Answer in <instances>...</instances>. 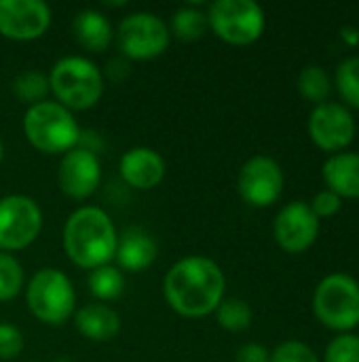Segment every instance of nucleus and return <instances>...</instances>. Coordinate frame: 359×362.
<instances>
[{
  "instance_id": "cd10ccee",
  "label": "nucleus",
  "mask_w": 359,
  "mask_h": 362,
  "mask_svg": "<svg viewBox=\"0 0 359 362\" xmlns=\"http://www.w3.org/2000/svg\"><path fill=\"white\" fill-rule=\"evenodd\" d=\"M271 362H320V358L307 344L288 339L271 352Z\"/></svg>"
},
{
  "instance_id": "1a4fd4ad",
  "label": "nucleus",
  "mask_w": 359,
  "mask_h": 362,
  "mask_svg": "<svg viewBox=\"0 0 359 362\" xmlns=\"http://www.w3.org/2000/svg\"><path fill=\"white\" fill-rule=\"evenodd\" d=\"M42 210L30 195L13 193L0 199V252H17L36 242Z\"/></svg>"
},
{
  "instance_id": "b1692460",
  "label": "nucleus",
  "mask_w": 359,
  "mask_h": 362,
  "mask_svg": "<svg viewBox=\"0 0 359 362\" xmlns=\"http://www.w3.org/2000/svg\"><path fill=\"white\" fill-rule=\"evenodd\" d=\"M216 320L224 331L231 333H243L252 327V308L248 301L231 297V299H222V303L216 308Z\"/></svg>"
},
{
  "instance_id": "a211bd4d",
  "label": "nucleus",
  "mask_w": 359,
  "mask_h": 362,
  "mask_svg": "<svg viewBox=\"0 0 359 362\" xmlns=\"http://www.w3.org/2000/svg\"><path fill=\"white\" fill-rule=\"evenodd\" d=\"M328 191L341 199H359V153H336L330 155L322 168Z\"/></svg>"
},
{
  "instance_id": "2f4dec72",
  "label": "nucleus",
  "mask_w": 359,
  "mask_h": 362,
  "mask_svg": "<svg viewBox=\"0 0 359 362\" xmlns=\"http://www.w3.org/2000/svg\"><path fill=\"white\" fill-rule=\"evenodd\" d=\"M129 72V64L121 57H114L108 62V68H106V74L112 78V81H118V78H125Z\"/></svg>"
},
{
  "instance_id": "39448f33",
  "label": "nucleus",
  "mask_w": 359,
  "mask_h": 362,
  "mask_svg": "<svg viewBox=\"0 0 359 362\" xmlns=\"http://www.w3.org/2000/svg\"><path fill=\"white\" fill-rule=\"evenodd\" d=\"M25 303L30 314L42 325L61 327L74 316L76 291L61 269L42 267L25 286Z\"/></svg>"
},
{
  "instance_id": "f257e3e1",
  "label": "nucleus",
  "mask_w": 359,
  "mask_h": 362,
  "mask_svg": "<svg viewBox=\"0 0 359 362\" xmlns=\"http://www.w3.org/2000/svg\"><path fill=\"white\" fill-rule=\"evenodd\" d=\"M226 291L222 267L201 255L180 259L163 278L167 305L184 318H203L216 312Z\"/></svg>"
},
{
  "instance_id": "6e6552de",
  "label": "nucleus",
  "mask_w": 359,
  "mask_h": 362,
  "mask_svg": "<svg viewBox=\"0 0 359 362\" xmlns=\"http://www.w3.org/2000/svg\"><path fill=\"white\" fill-rule=\"evenodd\" d=\"M114 36H116V45L121 53L138 62H146V59H154L163 55L171 40L169 25L159 15L148 13V11L125 15Z\"/></svg>"
},
{
  "instance_id": "9b49d317",
  "label": "nucleus",
  "mask_w": 359,
  "mask_h": 362,
  "mask_svg": "<svg viewBox=\"0 0 359 362\" xmlns=\"http://www.w3.org/2000/svg\"><path fill=\"white\" fill-rule=\"evenodd\" d=\"M313 144L326 153H343L355 138V119L345 104L324 102L315 106L307 123Z\"/></svg>"
},
{
  "instance_id": "412c9836",
  "label": "nucleus",
  "mask_w": 359,
  "mask_h": 362,
  "mask_svg": "<svg viewBox=\"0 0 359 362\" xmlns=\"http://www.w3.org/2000/svg\"><path fill=\"white\" fill-rule=\"evenodd\" d=\"M87 284H89L91 295L95 299H99V303H106V301H114L123 295L125 276L114 265H102V267L89 272Z\"/></svg>"
},
{
  "instance_id": "473e14b6",
  "label": "nucleus",
  "mask_w": 359,
  "mask_h": 362,
  "mask_svg": "<svg viewBox=\"0 0 359 362\" xmlns=\"http://www.w3.org/2000/svg\"><path fill=\"white\" fill-rule=\"evenodd\" d=\"M2 159H4V142L0 138V163H2Z\"/></svg>"
},
{
  "instance_id": "c756f323",
  "label": "nucleus",
  "mask_w": 359,
  "mask_h": 362,
  "mask_svg": "<svg viewBox=\"0 0 359 362\" xmlns=\"http://www.w3.org/2000/svg\"><path fill=\"white\" fill-rule=\"evenodd\" d=\"M309 206H311V210H313V214H315L317 218H330V216H334V214L341 212L343 199H341L336 193L324 189V191H320V193L313 197V202H311Z\"/></svg>"
},
{
  "instance_id": "bb28decb",
  "label": "nucleus",
  "mask_w": 359,
  "mask_h": 362,
  "mask_svg": "<svg viewBox=\"0 0 359 362\" xmlns=\"http://www.w3.org/2000/svg\"><path fill=\"white\" fill-rule=\"evenodd\" d=\"M324 362H359V335L341 333L326 346Z\"/></svg>"
},
{
  "instance_id": "9d476101",
  "label": "nucleus",
  "mask_w": 359,
  "mask_h": 362,
  "mask_svg": "<svg viewBox=\"0 0 359 362\" xmlns=\"http://www.w3.org/2000/svg\"><path fill=\"white\" fill-rule=\"evenodd\" d=\"M284 170L267 155H256L243 163L237 176V191L248 206L269 208L284 193Z\"/></svg>"
},
{
  "instance_id": "6ab92c4d",
  "label": "nucleus",
  "mask_w": 359,
  "mask_h": 362,
  "mask_svg": "<svg viewBox=\"0 0 359 362\" xmlns=\"http://www.w3.org/2000/svg\"><path fill=\"white\" fill-rule=\"evenodd\" d=\"M72 32L76 42L89 53H104L114 40V30L108 17L95 8L78 11L72 19Z\"/></svg>"
},
{
  "instance_id": "f8f14e48",
  "label": "nucleus",
  "mask_w": 359,
  "mask_h": 362,
  "mask_svg": "<svg viewBox=\"0 0 359 362\" xmlns=\"http://www.w3.org/2000/svg\"><path fill=\"white\" fill-rule=\"evenodd\" d=\"M57 182L66 197L83 202L91 197L102 182V163L93 148L74 146L68 151L57 168Z\"/></svg>"
},
{
  "instance_id": "0eeeda50",
  "label": "nucleus",
  "mask_w": 359,
  "mask_h": 362,
  "mask_svg": "<svg viewBox=\"0 0 359 362\" xmlns=\"http://www.w3.org/2000/svg\"><path fill=\"white\" fill-rule=\"evenodd\" d=\"M209 30L224 42L245 47L264 32V11L254 0H216L207 8Z\"/></svg>"
},
{
  "instance_id": "4be33fe9",
  "label": "nucleus",
  "mask_w": 359,
  "mask_h": 362,
  "mask_svg": "<svg viewBox=\"0 0 359 362\" xmlns=\"http://www.w3.org/2000/svg\"><path fill=\"white\" fill-rule=\"evenodd\" d=\"M298 91L307 102L320 106L332 93V78L322 66H305L298 74Z\"/></svg>"
},
{
  "instance_id": "7ed1b4c3",
  "label": "nucleus",
  "mask_w": 359,
  "mask_h": 362,
  "mask_svg": "<svg viewBox=\"0 0 359 362\" xmlns=\"http://www.w3.org/2000/svg\"><path fill=\"white\" fill-rule=\"evenodd\" d=\"M49 91L70 112L89 110L104 95V72L85 55H66L49 72Z\"/></svg>"
},
{
  "instance_id": "4468645a",
  "label": "nucleus",
  "mask_w": 359,
  "mask_h": 362,
  "mask_svg": "<svg viewBox=\"0 0 359 362\" xmlns=\"http://www.w3.org/2000/svg\"><path fill=\"white\" fill-rule=\"evenodd\" d=\"M51 19L44 0H0V34L8 40H36L49 30Z\"/></svg>"
},
{
  "instance_id": "20e7f679",
  "label": "nucleus",
  "mask_w": 359,
  "mask_h": 362,
  "mask_svg": "<svg viewBox=\"0 0 359 362\" xmlns=\"http://www.w3.org/2000/svg\"><path fill=\"white\" fill-rule=\"evenodd\" d=\"M28 142L44 155H66L80 144V127L74 115L57 102H38L23 115Z\"/></svg>"
},
{
  "instance_id": "7c9ffc66",
  "label": "nucleus",
  "mask_w": 359,
  "mask_h": 362,
  "mask_svg": "<svg viewBox=\"0 0 359 362\" xmlns=\"http://www.w3.org/2000/svg\"><path fill=\"white\" fill-rule=\"evenodd\" d=\"M235 362H271V352L260 344H243L235 354Z\"/></svg>"
},
{
  "instance_id": "a878e982",
  "label": "nucleus",
  "mask_w": 359,
  "mask_h": 362,
  "mask_svg": "<svg viewBox=\"0 0 359 362\" xmlns=\"http://www.w3.org/2000/svg\"><path fill=\"white\" fill-rule=\"evenodd\" d=\"M23 280L21 263L8 252H0V301H13L23 291Z\"/></svg>"
},
{
  "instance_id": "2eb2a0df",
  "label": "nucleus",
  "mask_w": 359,
  "mask_h": 362,
  "mask_svg": "<svg viewBox=\"0 0 359 362\" xmlns=\"http://www.w3.org/2000/svg\"><path fill=\"white\" fill-rule=\"evenodd\" d=\"M165 159L150 146H133L123 153L118 161L121 178L138 191H150L165 178Z\"/></svg>"
},
{
  "instance_id": "c85d7f7f",
  "label": "nucleus",
  "mask_w": 359,
  "mask_h": 362,
  "mask_svg": "<svg viewBox=\"0 0 359 362\" xmlns=\"http://www.w3.org/2000/svg\"><path fill=\"white\" fill-rule=\"evenodd\" d=\"M23 350V335L11 322H0V361H11Z\"/></svg>"
},
{
  "instance_id": "f03ea898",
  "label": "nucleus",
  "mask_w": 359,
  "mask_h": 362,
  "mask_svg": "<svg viewBox=\"0 0 359 362\" xmlns=\"http://www.w3.org/2000/svg\"><path fill=\"white\" fill-rule=\"evenodd\" d=\"M61 244L76 267L93 272L114 261L118 231L108 212L97 206H83L66 218Z\"/></svg>"
},
{
  "instance_id": "423d86ee",
  "label": "nucleus",
  "mask_w": 359,
  "mask_h": 362,
  "mask_svg": "<svg viewBox=\"0 0 359 362\" xmlns=\"http://www.w3.org/2000/svg\"><path fill=\"white\" fill-rule=\"evenodd\" d=\"M313 314L330 331L351 333L359 327V284L347 274L326 276L313 293Z\"/></svg>"
},
{
  "instance_id": "f3484780",
  "label": "nucleus",
  "mask_w": 359,
  "mask_h": 362,
  "mask_svg": "<svg viewBox=\"0 0 359 362\" xmlns=\"http://www.w3.org/2000/svg\"><path fill=\"white\" fill-rule=\"evenodd\" d=\"M76 331L95 344L114 339L121 333V316L106 303H89L74 312Z\"/></svg>"
},
{
  "instance_id": "5701e85b",
  "label": "nucleus",
  "mask_w": 359,
  "mask_h": 362,
  "mask_svg": "<svg viewBox=\"0 0 359 362\" xmlns=\"http://www.w3.org/2000/svg\"><path fill=\"white\" fill-rule=\"evenodd\" d=\"M11 91L19 102L34 106L38 102H44V98L49 93V76L42 74L40 70H21L13 78Z\"/></svg>"
},
{
  "instance_id": "393cba45",
  "label": "nucleus",
  "mask_w": 359,
  "mask_h": 362,
  "mask_svg": "<svg viewBox=\"0 0 359 362\" xmlns=\"http://www.w3.org/2000/svg\"><path fill=\"white\" fill-rule=\"evenodd\" d=\"M336 89L345 106L359 110V57H347L336 68Z\"/></svg>"
},
{
  "instance_id": "ddd939ff",
  "label": "nucleus",
  "mask_w": 359,
  "mask_h": 362,
  "mask_svg": "<svg viewBox=\"0 0 359 362\" xmlns=\"http://www.w3.org/2000/svg\"><path fill=\"white\" fill-rule=\"evenodd\" d=\"M273 235L281 250L290 255H300L317 242L320 218L313 214L307 202H290L277 212Z\"/></svg>"
},
{
  "instance_id": "dca6fc26",
  "label": "nucleus",
  "mask_w": 359,
  "mask_h": 362,
  "mask_svg": "<svg viewBox=\"0 0 359 362\" xmlns=\"http://www.w3.org/2000/svg\"><path fill=\"white\" fill-rule=\"evenodd\" d=\"M157 255H159V246L154 238L140 227H129L118 235L114 261L118 263L121 272L140 274L154 263Z\"/></svg>"
},
{
  "instance_id": "aec40b11",
  "label": "nucleus",
  "mask_w": 359,
  "mask_h": 362,
  "mask_svg": "<svg viewBox=\"0 0 359 362\" xmlns=\"http://www.w3.org/2000/svg\"><path fill=\"white\" fill-rule=\"evenodd\" d=\"M209 30V21H207V11H201L197 6H182L174 13L171 23H169V32L171 36L184 40V42H193L199 40L205 32Z\"/></svg>"
}]
</instances>
